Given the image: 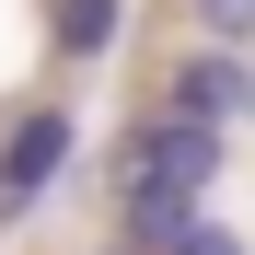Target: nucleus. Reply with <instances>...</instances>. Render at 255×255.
<instances>
[{"label": "nucleus", "instance_id": "nucleus-5", "mask_svg": "<svg viewBox=\"0 0 255 255\" xmlns=\"http://www.w3.org/2000/svg\"><path fill=\"white\" fill-rule=\"evenodd\" d=\"M151 255H244V232H232V221H209V209H186V221L162 232Z\"/></svg>", "mask_w": 255, "mask_h": 255}, {"label": "nucleus", "instance_id": "nucleus-2", "mask_svg": "<svg viewBox=\"0 0 255 255\" xmlns=\"http://www.w3.org/2000/svg\"><path fill=\"white\" fill-rule=\"evenodd\" d=\"M58 174H70V116L47 105V116H23V128H12V151H0V221H23Z\"/></svg>", "mask_w": 255, "mask_h": 255}, {"label": "nucleus", "instance_id": "nucleus-1", "mask_svg": "<svg viewBox=\"0 0 255 255\" xmlns=\"http://www.w3.org/2000/svg\"><path fill=\"white\" fill-rule=\"evenodd\" d=\"M221 151H232V128L162 116V128H139V139L116 151V197H174V209H197L209 174H221Z\"/></svg>", "mask_w": 255, "mask_h": 255}, {"label": "nucleus", "instance_id": "nucleus-7", "mask_svg": "<svg viewBox=\"0 0 255 255\" xmlns=\"http://www.w3.org/2000/svg\"><path fill=\"white\" fill-rule=\"evenodd\" d=\"M232 116H255V70H244V93H232Z\"/></svg>", "mask_w": 255, "mask_h": 255}, {"label": "nucleus", "instance_id": "nucleus-4", "mask_svg": "<svg viewBox=\"0 0 255 255\" xmlns=\"http://www.w3.org/2000/svg\"><path fill=\"white\" fill-rule=\"evenodd\" d=\"M116 47V0H58V58H105Z\"/></svg>", "mask_w": 255, "mask_h": 255}, {"label": "nucleus", "instance_id": "nucleus-6", "mask_svg": "<svg viewBox=\"0 0 255 255\" xmlns=\"http://www.w3.org/2000/svg\"><path fill=\"white\" fill-rule=\"evenodd\" d=\"M197 12H209V35H232V47L255 35V0H197Z\"/></svg>", "mask_w": 255, "mask_h": 255}, {"label": "nucleus", "instance_id": "nucleus-3", "mask_svg": "<svg viewBox=\"0 0 255 255\" xmlns=\"http://www.w3.org/2000/svg\"><path fill=\"white\" fill-rule=\"evenodd\" d=\"M232 93H244V47H209V58H186V70H174V116H197V128H221V116H232Z\"/></svg>", "mask_w": 255, "mask_h": 255}]
</instances>
